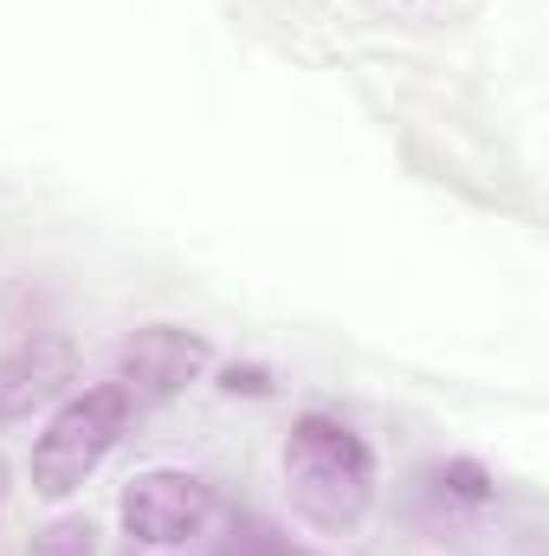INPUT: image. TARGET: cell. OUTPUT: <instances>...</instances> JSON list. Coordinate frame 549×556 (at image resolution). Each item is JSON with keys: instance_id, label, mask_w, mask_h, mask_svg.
Returning a JSON list of instances; mask_svg holds the SVG:
<instances>
[{"instance_id": "cell-1", "label": "cell", "mask_w": 549, "mask_h": 556, "mask_svg": "<svg viewBox=\"0 0 549 556\" xmlns=\"http://www.w3.org/2000/svg\"><path fill=\"white\" fill-rule=\"evenodd\" d=\"M284 492L304 525L343 538L375 505V453L369 440L336 415H304L284 440Z\"/></svg>"}, {"instance_id": "cell-2", "label": "cell", "mask_w": 549, "mask_h": 556, "mask_svg": "<svg viewBox=\"0 0 549 556\" xmlns=\"http://www.w3.org/2000/svg\"><path fill=\"white\" fill-rule=\"evenodd\" d=\"M137 408H130V395L104 376V382H91V389H78V395H65L52 420L39 427V440H33V459H26V472H33V492L39 498H72V492H85V479H98V466L124 446V433L137 427Z\"/></svg>"}, {"instance_id": "cell-3", "label": "cell", "mask_w": 549, "mask_h": 556, "mask_svg": "<svg viewBox=\"0 0 549 556\" xmlns=\"http://www.w3.org/2000/svg\"><path fill=\"white\" fill-rule=\"evenodd\" d=\"M207 369H214V343L201 330H188V324H142L137 337H124V350L111 363V382L130 395L137 415H155L175 395H188Z\"/></svg>"}, {"instance_id": "cell-4", "label": "cell", "mask_w": 549, "mask_h": 556, "mask_svg": "<svg viewBox=\"0 0 549 556\" xmlns=\"http://www.w3.org/2000/svg\"><path fill=\"white\" fill-rule=\"evenodd\" d=\"M214 511H220V505H214V485L194 479V472H175V466L137 472V479L124 485V505H117L124 538L142 544V551H175V544L201 538V531L214 525Z\"/></svg>"}, {"instance_id": "cell-5", "label": "cell", "mask_w": 549, "mask_h": 556, "mask_svg": "<svg viewBox=\"0 0 549 556\" xmlns=\"http://www.w3.org/2000/svg\"><path fill=\"white\" fill-rule=\"evenodd\" d=\"M72 376H78V350H72V337L33 330V337L7 343V350H0V427L33 420L39 408L65 402V395H72Z\"/></svg>"}, {"instance_id": "cell-6", "label": "cell", "mask_w": 549, "mask_h": 556, "mask_svg": "<svg viewBox=\"0 0 549 556\" xmlns=\"http://www.w3.org/2000/svg\"><path fill=\"white\" fill-rule=\"evenodd\" d=\"M420 505L439 531H465V525H485L498 511V479L472 459H439L420 472Z\"/></svg>"}, {"instance_id": "cell-7", "label": "cell", "mask_w": 549, "mask_h": 556, "mask_svg": "<svg viewBox=\"0 0 549 556\" xmlns=\"http://www.w3.org/2000/svg\"><path fill=\"white\" fill-rule=\"evenodd\" d=\"M33 556H91V531H85V525H52V531L33 544Z\"/></svg>"}, {"instance_id": "cell-8", "label": "cell", "mask_w": 549, "mask_h": 556, "mask_svg": "<svg viewBox=\"0 0 549 556\" xmlns=\"http://www.w3.org/2000/svg\"><path fill=\"white\" fill-rule=\"evenodd\" d=\"M246 551L253 556H310V551H297V544H284L272 525H246Z\"/></svg>"}, {"instance_id": "cell-9", "label": "cell", "mask_w": 549, "mask_h": 556, "mask_svg": "<svg viewBox=\"0 0 549 556\" xmlns=\"http://www.w3.org/2000/svg\"><path fill=\"white\" fill-rule=\"evenodd\" d=\"M7 485H13V472H7V459H0V511H7Z\"/></svg>"}, {"instance_id": "cell-10", "label": "cell", "mask_w": 549, "mask_h": 556, "mask_svg": "<svg viewBox=\"0 0 549 556\" xmlns=\"http://www.w3.org/2000/svg\"><path fill=\"white\" fill-rule=\"evenodd\" d=\"M227 556H253V551H227Z\"/></svg>"}]
</instances>
